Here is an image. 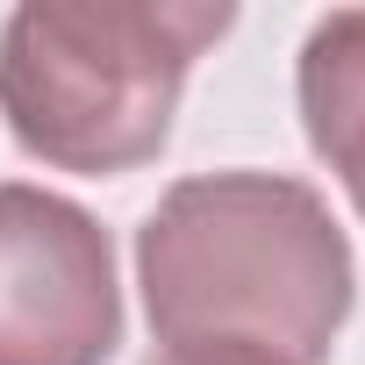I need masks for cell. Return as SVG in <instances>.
Segmentation results:
<instances>
[{
    "mask_svg": "<svg viewBox=\"0 0 365 365\" xmlns=\"http://www.w3.org/2000/svg\"><path fill=\"white\" fill-rule=\"evenodd\" d=\"M158 365H279V358H265L251 344H194V351H165Z\"/></svg>",
    "mask_w": 365,
    "mask_h": 365,
    "instance_id": "5",
    "label": "cell"
},
{
    "mask_svg": "<svg viewBox=\"0 0 365 365\" xmlns=\"http://www.w3.org/2000/svg\"><path fill=\"white\" fill-rule=\"evenodd\" d=\"M222 29L230 8L29 0L0 29V115L58 172H136L165 150L179 86Z\"/></svg>",
    "mask_w": 365,
    "mask_h": 365,
    "instance_id": "2",
    "label": "cell"
},
{
    "mask_svg": "<svg viewBox=\"0 0 365 365\" xmlns=\"http://www.w3.org/2000/svg\"><path fill=\"white\" fill-rule=\"evenodd\" d=\"M301 122L365 215V8H336L301 43Z\"/></svg>",
    "mask_w": 365,
    "mask_h": 365,
    "instance_id": "4",
    "label": "cell"
},
{
    "mask_svg": "<svg viewBox=\"0 0 365 365\" xmlns=\"http://www.w3.org/2000/svg\"><path fill=\"white\" fill-rule=\"evenodd\" d=\"M136 279L165 351L251 344L322 365L351 315V244L315 187L287 172H201L136 230Z\"/></svg>",
    "mask_w": 365,
    "mask_h": 365,
    "instance_id": "1",
    "label": "cell"
},
{
    "mask_svg": "<svg viewBox=\"0 0 365 365\" xmlns=\"http://www.w3.org/2000/svg\"><path fill=\"white\" fill-rule=\"evenodd\" d=\"M122 294L108 230L43 187H0V365H108Z\"/></svg>",
    "mask_w": 365,
    "mask_h": 365,
    "instance_id": "3",
    "label": "cell"
}]
</instances>
